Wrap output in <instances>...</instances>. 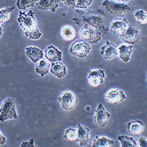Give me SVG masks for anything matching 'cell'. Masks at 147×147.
<instances>
[{
  "instance_id": "6da1fadb",
  "label": "cell",
  "mask_w": 147,
  "mask_h": 147,
  "mask_svg": "<svg viewBox=\"0 0 147 147\" xmlns=\"http://www.w3.org/2000/svg\"><path fill=\"white\" fill-rule=\"evenodd\" d=\"M17 22L27 38L36 40L42 37V33L39 29L35 14L32 10L28 12L20 11Z\"/></svg>"
},
{
  "instance_id": "7a4b0ae2",
  "label": "cell",
  "mask_w": 147,
  "mask_h": 147,
  "mask_svg": "<svg viewBox=\"0 0 147 147\" xmlns=\"http://www.w3.org/2000/svg\"><path fill=\"white\" fill-rule=\"evenodd\" d=\"M72 20L77 25L82 26L84 24H87L96 28L102 32L103 36L106 35L109 30L104 23L103 19L99 15H84L80 19L75 17Z\"/></svg>"
},
{
  "instance_id": "3957f363",
  "label": "cell",
  "mask_w": 147,
  "mask_h": 147,
  "mask_svg": "<svg viewBox=\"0 0 147 147\" xmlns=\"http://www.w3.org/2000/svg\"><path fill=\"white\" fill-rule=\"evenodd\" d=\"M102 5L110 14L116 16L129 13L134 10V7L127 3L112 0H104Z\"/></svg>"
},
{
  "instance_id": "277c9868",
  "label": "cell",
  "mask_w": 147,
  "mask_h": 147,
  "mask_svg": "<svg viewBox=\"0 0 147 147\" xmlns=\"http://www.w3.org/2000/svg\"><path fill=\"white\" fill-rule=\"evenodd\" d=\"M79 35L80 38L90 44L98 43L103 37L100 31L87 24L82 25L79 31Z\"/></svg>"
},
{
  "instance_id": "5b68a950",
  "label": "cell",
  "mask_w": 147,
  "mask_h": 147,
  "mask_svg": "<svg viewBox=\"0 0 147 147\" xmlns=\"http://www.w3.org/2000/svg\"><path fill=\"white\" fill-rule=\"evenodd\" d=\"M18 118L15 100L7 98L4 100L0 108V121L4 122L8 119H17Z\"/></svg>"
},
{
  "instance_id": "8992f818",
  "label": "cell",
  "mask_w": 147,
  "mask_h": 147,
  "mask_svg": "<svg viewBox=\"0 0 147 147\" xmlns=\"http://www.w3.org/2000/svg\"><path fill=\"white\" fill-rule=\"evenodd\" d=\"M91 51L90 44L82 39H77L71 45L69 52L72 55L80 58H85Z\"/></svg>"
},
{
  "instance_id": "52a82bcc",
  "label": "cell",
  "mask_w": 147,
  "mask_h": 147,
  "mask_svg": "<svg viewBox=\"0 0 147 147\" xmlns=\"http://www.w3.org/2000/svg\"><path fill=\"white\" fill-rule=\"evenodd\" d=\"M58 100L62 109L65 111H71L77 106L78 100L75 94L69 90L65 91L58 97Z\"/></svg>"
},
{
  "instance_id": "ba28073f",
  "label": "cell",
  "mask_w": 147,
  "mask_h": 147,
  "mask_svg": "<svg viewBox=\"0 0 147 147\" xmlns=\"http://www.w3.org/2000/svg\"><path fill=\"white\" fill-rule=\"evenodd\" d=\"M122 40L129 45L137 43L140 39V31L137 27L129 24L127 30L119 35Z\"/></svg>"
},
{
  "instance_id": "9c48e42d",
  "label": "cell",
  "mask_w": 147,
  "mask_h": 147,
  "mask_svg": "<svg viewBox=\"0 0 147 147\" xmlns=\"http://www.w3.org/2000/svg\"><path fill=\"white\" fill-rule=\"evenodd\" d=\"M111 114L105 110L102 104H99L95 111L94 120L95 124L100 127H104L107 124Z\"/></svg>"
},
{
  "instance_id": "30bf717a",
  "label": "cell",
  "mask_w": 147,
  "mask_h": 147,
  "mask_svg": "<svg viewBox=\"0 0 147 147\" xmlns=\"http://www.w3.org/2000/svg\"><path fill=\"white\" fill-rule=\"evenodd\" d=\"M105 100L109 103L118 104L121 103L126 99L125 92L119 89H112L105 94Z\"/></svg>"
},
{
  "instance_id": "8fae6325",
  "label": "cell",
  "mask_w": 147,
  "mask_h": 147,
  "mask_svg": "<svg viewBox=\"0 0 147 147\" xmlns=\"http://www.w3.org/2000/svg\"><path fill=\"white\" fill-rule=\"evenodd\" d=\"M105 77V73L102 69L89 70L87 76L89 84L92 87H98L104 83Z\"/></svg>"
},
{
  "instance_id": "7c38bea8",
  "label": "cell",
  "mask_w": 147,
  "mask_h": 147,
  "mask_svg": "<svg viewBox=\"0 0 147 147\" xmlns=\"http://www.w3.org/2000/svg\"><path fill=\"white\" fill-rule=\"evenodd\" d=\"M100 54L105 60H112L118 55V49L113 42L106 41L105 45L100 48Z\"/></svg>"
},
{
  "instance_id": "4fadbf2b",
  "label": "cell",
  "mask_w": 147,
  "mask_h": 147,
  "mask_svg": "<svg viewBox=\"0 0 147 147\" xmlns=\"http://www.w3.org/2000/svg\"><path fill=\"white\" fill-rule=\"evenodd\" d=\"M44 54L46 59L49 62H55L62 61V52L54 46H48L44 50Z\"/></svg>"
},
{
  "instance_id": "5bb4252c",
  "label": "cell",
  "mask_w": 147,
  "mask_h": 147,
  "mask_svg": "<svg viewBox=\"0 0 147 147\" xmlns=\"http://www.w3.org/2000/svg\"><path fill=\"white\" fill-rule=\"evenodd\" d=\"M80 146H86L90 141V130L85 125L79 124L77 127Z\"/></svg>"
},
{
  "instance_id": "9a60e30c",
  "label": "cell",
  "mask_w": 147,
  "mask_h": 147,
  "mask_svg": "<svg viewBox=\"0 0 147 147\" xmlns=\"http://www.w3.org/2000/svg\"><path fill=\"white\" fill-rule=\"evenodd\" d=\"M129 23L125 18H116L113 20L110 26V30L114 34H118L123 33L129 26Z\"/></svg>"
},
{
  "instance_id": "2e32d148",
  "label": "cell",
  "mask_w": 147,
  "mask_h": 147,
  "mask_svg": "<svg viewBox=\"0 0 147 147\" xmlns=\"http://www.w3.org/2000/svg\"><path fill=\"white\" fill-rule=\"evenodd\" d=\"M127 129L130 136L133 137H139L144 132L145 127L140 120H133L127 124Z\"/></svg>"
},
{
  "instance_id": "e0dca14e",
  "label": "cell",
  "mask_w": 147,
  "mask_h": 147,
  "mask_svg": "<svg viewBox=\"0 0 147 147\" xmlns=\"http://www.w3.org/2000/svg\"><path fill=\"white\" fill-rule=\"evenodd\" d=\"M26 55L32 62L36 63L43 58L44 53L41 49L36 47L30 46L25 48Z\"/></svg>"
},
{
  "instance_id": "ac0fdd59",
  "label": "cell",
  "mask_w": 147,
  "mask_h": 147,
  "mask_svg": "<svg viewBox=\"0 0 147 147\" xmlns=\"http://www.w3.org/2000/svg\"><path fill=\"white\" fill-rule=\"evenodd\" d=\"M61 0H40L36 3L37 7L41 10H50L55 12Z\"/></svg>"
},
{
  "instance_id": "d6986e66",
  "label": "cell",
  "mask_w": 147,
  "mask_h": 147,
  "mask_svg": "<svg viewBox=\"0 0 147 147\" xmlns=\"http://www.w3.org/2000/svg\"><path fill=\"white\" fill-rule=\"evenodd\" d=\"M50 71L55 77L61 79L66 75L67 69L61 61H57L52 62Z\"/></svg>"
},
{
  "instance_id": "ffe728a7",
  "label": "cell",
  "mask_w": 147,
  "mask_h": 147,
  "mask_svg": "<svg viewBox=\"0 0 147 147\" xmlns=\"http://www.w3.org/2000/svg\"><path fill=\"white\" fill-rule=\"evenodd\" d=\"M132 45H122L118 47V55L121 60L125 63L129 61L132 52Z\"/></svg>"
},
{
  "instance_id": "44dd1931",
  "label": "cell",
  "mask_w": 147,
  "mask_h": 147,
  "mask_svg": "<svg viewBox=\"0 0 147 147\" xmlns=\"http://www.w3.org/2000/svg\"><path fill=\"white\" fill-rule=\"evenodd\" d=\"M76 32L73 27L69 25L64 26L60 30L61 38L66 41H71L75 38Z\"/></svg>"
},
{
  "instance_id": "7402d4cb",
  "label": "cell",
  "mask_w": 147,
  "mask_h": 147,
  "mask_svg": "<svg viewBox=\"0 0 147 147\" xmlns=\"http://www.w3.org/2000/svg\"><path fill=\"white\" fill-rule=\"evenodd\" d=\"M50 63L44 59H41L36 63L35 72L42 77L47 75L50 70Z\"/></svg>"
},
{
  "instance_id": "603a6c76",
  "label": "cell",
  "mask_w": 147,
  "mask_h": 147,
  "mask_svg": "<svg viewBox=\"0 0 147 147\" xmlns=\"http://www.w3.org/2000/svg\"><path fill=\"white\" fill-rule=\"evenodd\" d=\"M114 141L113 139L105 136H96L93 140L92 147H110L113 145Z\"/></svg>"
},
{
  "instance_id": "cb8c5ba5",
  "label": "cell",
  "mask_w": 147,
  "mask_h": 147,
  "mask_svg": "<svg viewBox=\"0 0 147 147\" xmlns=\"http://www.w3.org/2000/svg\"><path fill=\"white\" fill-rule=\"evenodd\" d=\"M117 139L120 141L122 147H137L138 144L134 140L133 136H120L117 137Z\"/></svg>"
},
{
  "instance_id": "d4e9b609",
  "label": "cell",
  "mask_w": 147,
  "mask_h": 147,
  "mask_svg": "<svg viewBox=\"0 0 147 147\" xmlns=\"http://www.w3.org/2000/svg\"><path fill=\"white\" fill-rule=\"evenodd\" d=\"M64 138L69 142H79L78 130L72 127H69L64 132Z\"/></svg>"
},
{
  "instance_id": "484cf974",
  "label": "cell",
  "mask_w": 147,
  "mask_h": 147,
  "mask_svg": "<svg viewBox=\"0 0 147 147\" xmlns=\"http://www.w3.org/2000/svg\"><path fill=\"white\" fill-rule=\"evenodd\" d=\"M15 8L14 7H3L0 9V23L1 25L7 22L11 17V13Z\"/></svg>"
},
{
  "instance_id": "4316f807",
  "label": "cell",
  "mask_w": 147,
  "mask_h": 147,
  "mask_svg": "<svg viewBox=\"0 0 147 147\" xmlns=\"http://www.w3.org/2000/svg\"><path fill=\"white\" fill-rule=\"evenodd\" d=\"M40 0H17L16 5L19 10H25L26 9L34 7Z\"/></svg>"
},
{
  "instance_id": "83f0119b",
  "label": "cell",
  "mask_w": 147,
  "mask_h": 147,
  "mask_svg": "<svg viewBox=\"0 0 147 147\" xmlns=\"http://www.w3.org/2000/svg\"><path fill=\"white\" fill-rule=\"evenodd\" d=\"M134 17L137 23L140 25L147 24V12L143 9L136 10L134 13Z\"/></svg>"
},
{
  "instance_id": "f1b7e54d",
  "label": "cell",
  "mask_w": 147,
  "mask_h": 147,
  "mask_svg": "<svg viewBox=\"0 0 147 147\" xmlns=\"http://www.w3.org/2000/svg\"><path fill=\"white\" fill-rule=\"evenodd\" d=\"M93 0H77L76 8L80 9H85L92 5Z\"/></svg>"
},
{
  "instance_id": "f546056e",
  "label": "cell",
  "mask_w": 147,
  "mask_h": 147,
  "mask_svg": "<svg viewBox=\"0 0 147 147\" xmlns=\"http://www.w3.org/2000/svg\"><path fill=\"white\" fill-rule=\"evenodd\" d=\"M138 140V146L140 147H147V139L143 136H139Z\"/></svg>"
},
{
  "instance_id": "4dcf8cb0",
  "label": "cell",
  "mask_w": 147,
  "mask_h": 147,
  "mask_svg": "<svg viewBox=\"0 0 147 147\" xmlns=\"http://www.w3.org/2000/svg\"><path fill=\"white\" fill-rule=\"evenodd\" d=\"M76 1L77 0H61L64 5L72 7H75Z\"/></svg>"
},
{
  "instance_id": "1f68e13d",
  "label": "cell",
  "mask_w": 147,
  "mask_h": 147,
  "mask_svg": "<svg viewBox=\"0 0 147 147\" xmlns=\"http://www.w3.org/2000/svg\"><path fill=\"white\" fill-rule=\"evenodd\" d=\"M34 139H30V140L28 141H24L21 144V147H34Z\"/></svg>"
},
{
  "instance_id": "d6a6232c",
  "label": "cell",
  "mask_w": 147,
  "mask_h": 147,
  "mask_svg": "<svg viewBox=\"0 0 147 147\" xmlns=\"http://www.w3.org/2000/svg\"><path fill=\"white\" fill-rule=\"evenodd\" d=\"M0 139H1V140H0V144H1V145H3L7 142L6 138H5V136H3L1 132V134H0Z\"/></svg>"
},
{
  "instance_id": "836d02e7",
  "label": "cell",
  "mask_w": 147,
  "mask_h": 147,
  "mask_svg": "<svg viewBox=\"0 0 147 147\" xmlns=\"http://www.w3.org/2000/svg\"><path fill=\"white\" fill-rule=\"evenodd\" d=\"M112 1H118V2H124V3H127L132 0H112Z\"/></svg>"
},
{
  "instance_id": "e575fe53",
  "label": "cell",
  "mask_w": 147,
  "mask_h": 147,
  "mask_svg": "<svg viewBox=\"0 0 147 147\" xmlns=\"http://www.w3.org/2000/svg\"></svg>"
}]
</instances>
